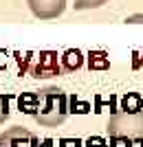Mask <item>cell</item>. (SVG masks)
<instances>
[{
	"mask_svg": "<svg viewBox=\"0 0 143 147\" xmlns=\"http://www.w3.org/2000/svg\"><path fill=\"white\" fill-rule=\"evenodd\" d=\"M40 94V108H37L35 121L44 127H57L68 117V97L60 88H44Z\"/></svg>",
	"mask_w": 143,
	"mask_h": 147,
	"instance_id": "1",
	"label": "cell"
},
{
	"mask_svg": "<svg viewBox=\"0 0 143 147\" xmlns=\"http://www.w3.org/2000/svg\"><path fill=\"white\" fill-rule=\"evenodd\" d=\"M110 138H143V112H117L108 119Z\"/></svg>",
	"mask_w": 143,
	"mask_h": 147,
	"instance_id": "2",
	"label": "cell"
},
{
	"mask_svg": "<svg viewBox=\"0 0 143 147\" xmlns=\"http://www.w3.org/2000/svg\"><path fill=\"white\" fill-rule=\"evenodd\" d=\"M0 147H44V143L33 134L31 129L13 125L0 134Z\"/></svg>",
	"mask_w": 143,
	"mask_h": 147,
	"instance_id": "3",
	"label": "cell"
},
{
	"mask_svg": "<svg viewBox=\"0 0 143 147\" xmlns=\"http://www.w3.org/2000/svg\"><path fill=\"white\" fill-rule=\"evenodd\" d=\"M62 73V68L57 64V53L55 51H42L37 55V64L31 68V75L35 79H46V77H55Z\"/></svg>",
	"mask_w": 143,
	"mask_h": 147,
	"instance_id": "4",
	"label": "cell"
},
{
	"mask_svg": "<svg viewBox=\"0 0 143 147\" xmlns=\"http://www.w3.org/2000/svg\"><path fill=\"white\" fill-rule=\"evenodd\" d=\"M29 7L35 18L40 20H53L57 16H62L66 0H29Z\"/></svg>",
	"mask_w": 143,
	"mask_h": 147,
	"instance_id": "5",
	"label": "cell"
},
{
	"mask_svg": "<svg viewBox=\"0 0 143 147\" xmlns=\"http://www.w3.org/2000/svg\"><path fill=\"white\" fill-rule=\"evenodd\" d=\"M18 108H20V112L35 117L37 108H40V94L37 92H22L18 97Z\"/></svg>",
	"mask_w": 143,
	"mask_h": 147,
	"instance_id": "6",
	"label": "cell"
},
{
	"mask_svg": "<svg viewBox=\"0 0 143 147\" xmlns=\"http://www.w3.org/2000/svg\"><path fill=\"white\" fill-rule=\"evenodd\" d=\"M81 64H84V55H81L79 49H68L62 55V68L66 73H73V70L81 68Z\"/></svg>",
	"mask_w": 143,
	"mask_h": 147,
	"instance_id": "7",
	"label": "cell"
},
{
	"mask_svg": "<svg viewBox=\"0 0 143 147\" xmlns=\"http://www.w3.org/2000/svg\"><path fill=\"white\" fill-rule=\"evenodd\" d=\"M141 108H143L141 94H137V92H128V94L121 97V110H123V112H128V114H137V112H141Z\"/></svg>",
	"mask_w": 143,
	"mask_h": 147,
	"instance_id": "8",
	"label": "cell"
},
{
	"mask_svg": "<svg viewBox=\"0 0 143 147\" xmlns=\"http://www.w3.org/2000/svg\"><path fill=\"white\" fill-rule=\"evenodd\" d=\"M88 68L90 70H108L110 68V59L104 51H90L88 53Z\"/></svg>",
	"mask_w": 143,
	"mask_h": 147,
	"instance_id": "9",
	"label": "cell"
},
{
	"mask_svg": "<svg viewBox=\"0 0 143 147\" xmlns=\"http://www.w3.org/2000/svg\"><path fill=\"white\" fill-rule=\"evenodd\" d=\"M108 0H75V9L77 11H84V9H95V7L106 5Z\"/></svg>",
	"mask_w": 143,
	"mask_h": 147,
	"instance_id": "10",
	"label": "cell"
},
{
	"mask_svg": "<svg viewBox=\"0 0 143 147\" xmlns=\"http://www.w3.org/2000/svg\"><path fill=\"white\" fill-rule=\"evenodd\" d=\"M9 117V97L0 94V125L5 123V119Z\"/></svg>",
	"mask_w": 143,
	"mask_h": 147,
	"instance_id": "11",
	"label": "cell"
},
{
	"mask_svg": "<svg viewBox=\"0 0 143 147\" xmlns=\"http://www.w3.org/2000/svg\"><path fill=\"white\" fill-rule=\"evenodd\" d=\"M31 55H33V53H16V57H18V66H20V75L29 68V59H31Z\"/></svg>",
	"mask_w": 143,
	"mask_h": 147,
	"instance_id": "12",
	"label": "cell"
},
{
	"mask_svg": "<svg viewBox=\"0 0 143 147\" xmlns=\"http://www.w3.org/2000/svg\"><path fill=\"white\" fill-rule=\"evenodd\" d=\"M70 105H73V110H70V112H77V114H84V112L90 110V105H88V103H79L77 97H70Z\"/></svg>",
	"mask_w": 143,
	"mask_h": 147,
	"instance_id": "13",
	"label": "cell"
},
{
	"mask_svg": "<svg viewBox=\"0 0 143 147\" xmlns=\"http://www.w3.org/2000/svg\"><path fill=\"white\" fill-rule=\"evenodd\" d=\"M84 147H108V143H106V138H101V136H90Z\"/></svg>",
	"mask_w": 143,
	"mask_h": 147,
	"instance_id": "14",
	"label": "cell"
},
{
	"mask_svg": "<svg viewBox=\"0 0 143 147\" xmlns=\"http://www.w3.org/2000/svg\"><path fill=\"white\" fill-rule=\"evenodd\" d=\"M108 147H132L130 138H110Z\"/></svg>",
	"mask_w": 143,
	"mask_h": 147,
	"instance_id": "15",
	"label": "cell"
},
{
	"mask_svg": "<svg viewBox=\"0 0 143 147\" xmlns=\"http://www.w3.org/2000/svg\"><path fill=\"white\" fill-rule=\"evenodd\" d=\"M79 145V141H77V138H75V141H70V138H64L62 143H60V147H77Z\"/></svg>",
	"mask_w": 143,
	"mask_h": 147,
	"instance_id": "16",
	"label": "cell"
},
{
	"mask_svg": "<svg viewBox=\"0 0 143 147\" xmlns=\"http://www.w3.org/2000/svg\"><path fill=\"white\" fill-rule=\"evenodd\" d=\"M7 68V53L0 49V70H5Z\"/></svg>",
	"mask_w": 143,
	"mask_h": 147,
	"instance_id": "17",
	"label": "cell"
},
{
	"mask_svg": "<svg viewBox=\"0 0 143 147\" xmlns=\"http://www.w3.org/2000/svg\"><path fill=\"white\" fill-rule=\"evenodd\" d=\"M125 22H130V24H134V22H143V16H130Z\"/></svg>",
	"mask_w": 143,
	"mask_h": 147,
	"instance_id": "18",
	"label": "cell"
}]
</instances>
